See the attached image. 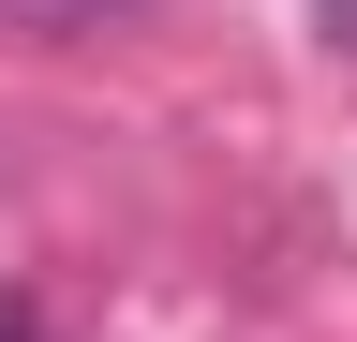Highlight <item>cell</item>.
I'll list each match as a JSON object with an SVG mask.
<instances>
[{"instance_id": "cell-1", "label": "cell", "mask_w": 357, "mask_h": 342, "mask_svg": "<svg viewBox=\"0 0 357 342\" xmlns=\"http://www.w3.org/2000/svg\"><path fill=\"white\" fill-rule=\"evenodd\" d=\"M15 30H105V15H134V0H0Z\"/></svg>"}, {"instance_id": "cell-2", "label": "cell", "mask_w": 357, "mask_h": 342, "mask_svg": "<svg viewBox=\"0 0 357 342\" xmlns=\"http://www.w3.org/2000/svg\"><path fill=\"white\" fill-rule=\"evenodd\" d=\"M0 342H30V313H15V297H0Z\"/></svg>"}, {"instance_id": "cell-3", "label": "cell", "mask_w": 357, "mask_h": 342, "mask_svg": "<svg viewBox=\"0 0 357 342\" xmlns=\"http://www.w3.org/2000/svg\"><path fill=\"white\" fill-rule=\"evenodd\" d=\"M328 30H342V45H357V0H328Z\"/></svg>"}]
</instances>
